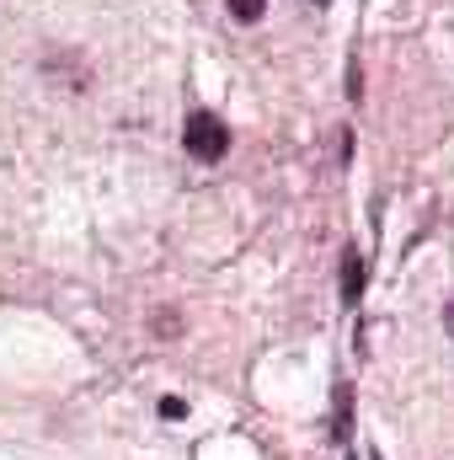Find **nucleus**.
Here are the masks:
<instances>
[{"label":"nucleus","mask_w":454,"mask_h":460,"mask_svg":"<svg viewBox=\"0 0 454 460\" xmlns=\"http://www.w3.org/2000/svg\"><path fill=\"white\" fill-rule=\"evenodd\" d=\"M155 332H161V338H166V332H182V322H177V316H166V311H161V316H155Z\"/></svg>","instance_id":"obj_4"},{"label":"nucleus","mask_w":454,"mask_h":460,"mask_svg":"<svg viewBox=\"0 0 454 460\" xmlns=\"http://www.w3.org/2000/svg\"><path fill=\"white\" fill-rule=\"evenodd\" d=\"M342 295H347V305L363 295V257H358V252L342 257Z\"/></svg>","instance_id":"obj_2"},{"label":"nucleus","mask_w":454,"mask_h":460,"mask_svg":"<svg viewBox=\"0 0 454 460\" xmlns=\"http://www.w3.org/2000/svg\"><path fill=\"white\" fill-rule=\"evenodd\" d=\"M182 139H188V155L193 161H225V150H230V128H225V118H214V113H193L188 118V128H182Z\"/></svg>","instance_id":"obj_1"},{"label":"nucleus","mask_w":454,"mask_h":460,"mask_svg":"<svg viewBox=\"0 0 454 460\" xmlns=\"http://www.w3.org/2000/svg\"><path fill=\"white\" fill-rule=\"evenodd\" d=\"M444 332H450V338H454V300H450V305H444Z\"/></svg>","instance_id":"obj_5"},{"label":"nucleus","mask_w":454,"mask_h":460,"mask_svg":"<svg viewBox=\"0 0 454 460\" xmlns=\"http://www.w3.org/2000/svg\"><path fill=\"white\" fill-rule=\"evenodd\" d=\"M225 5H230V16H235V22H257V16L267 11V0H225Z\"/></svg>","instance_id":"obj_3"}]
</instances>
